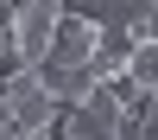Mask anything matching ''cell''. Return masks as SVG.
Wrapping results in <instances>:
<instances>
[{"mask_svg":"<svg viewBox=\"0 0 158 140\" xmlns=\"http://www.w3.org/2000/svg\"><path fill=\"white\" fill-rule=\"evenodd\" d=\"M127 140H158V96H139V115L127 127Z\"/></svg>","mask_w":158,"mask_h":140,"instance_id":"5b68a950","label":"cell"},{"mask_svg":"<svg viewBox=\"0 0 158 140\" xmlns=\"http://www.w3.org/2000/svg\"><path fill=\"white\" fill-rule=\"evenodd\" d=\"M0 108H6V127H13V134H51L57 115H63L57 96L38 83V70H13L6 83H0Z\"/></svg>","mask_w":158,"mask_h":140,"instance_id":"7a4b0ae2","label":"cell"},{"mask_svg":"<svg viewBox=\"0 0 158 140\" xmlns=\"http://www.w3.org/2000/svg\"><path fill=\"white\" fill-rule=\"evenodd\" d=\"M0 134H13V127H6V108H0Z\"/></svg>","mask_w":158,"mask_h":140,"instance_id":"8992f818","label":"cell"},{"mask_svg":"<svg viewBox=\"0 0 158 140\" xmlns=\"http://www.w3.org/2000/svg\"><path fill=\"white\" fill-rule=\"evenodd\" d=\"M0 7H13V0H0Z\"/></svg>","mask_w":158,"mask_h":140,"instance_id":"52a82bcc","label":"cell"},{"mask_svg":"<svg viewBox=\"0 0 158 140\" xmlns=\"http://www.w3.org/2000/svg\"><path fill=\"white\" fill-rule=\"evenodd\" d=\"M127 89L133 96H158V38L127 51Z\"/></svg>","mask_w":158,"mask_h":140,"instance_id":"277c9868","label":"cell"},{"mask_svg":"<svg viewBox=\"0 0 158 140\" xmlns=\"http://www.w3.org/2000/svg\"><path fill=\"white\" fill-rule=\"evenodd\" d=\"M57 25H63V0H13V51H19V70H38L51 57Z\"/></svg>","mask_w":158,"mask_h":140,"instance_id":"3957f363","label":"cell"},{"mask_svg":"<svg viewBox=\"0 0 158 140\" xmlns=\"http://www.w3.org/2000/svg\"><path fill=\"white\" fill-rule=\"evenodd\" d=\"M133 115H139V96L127 89V76H120V83H95L76 108L57 115L51 140H127Z\"/></svg>","mask_w":158,"mask_h":140,"instance_id":"6da1fadb","label":"cell"}]
</instances>
